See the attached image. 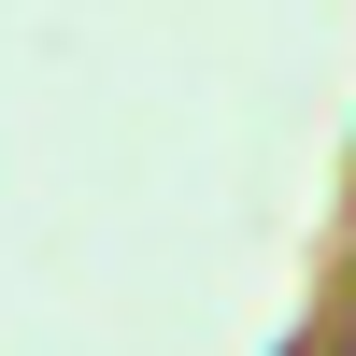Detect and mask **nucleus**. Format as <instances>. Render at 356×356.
<instances>
[{"instance_id":"1","label":"nucleus","mask_w":356,"mask_h":356,"mask_svg":"<svg viewBox=\"0 0 356 356\" xmlns=\"http://www.w3.org/2000/svg\"><path fill=\"white\" fill-rule=\"evenodd\" d=\"M342 356H356V342H342Z\"/></svg>"}]
</instances>
